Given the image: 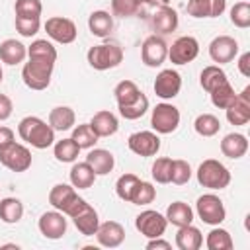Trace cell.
Wrapping results in <instances>:
<instances>
[{"mask_svg": "<svg viewBox=\"0 0 250 250\" xmlns=\"http://www.w3.org/2000/svg\"><path fill=\"white\" fill-rule=\"evenodd\" d=\"M18 135L33 148H47L55 143V129L37 115L23 117L18 125Z\"/></svg>", "mask_w": 250, "mask_h": 250, "instance_id": "obj_1", "label": "cell"}, {"mask_svg": "<svg viewBox=\"0 0 250 250\" xmlns=\"http://www.w3.org/2000/svg\"><path fill=\"white\" fill-rule=\"evenodd\" d=\"M55 68V59L49 57H27V62L21 68V78L23 84L31 90H45L51 84Z\"/></svg>", "mask_w": 250, "mask_h": 250, "instance_id": "obj_2", "label": "cell"}, {"mask_svg": "<svg viewBox=\"0 0 250 250\" xmlns=\"http://www.w3.org/2000/svg\"><path fill=\"white\" fill-rule=\"evenodd\" d=\"M49 203L66 217H74L86 205V199L76 193V188L72 184H57L49 191Z\"/></svg>", "mask_w": 250, "mask_h": 250, "instance_id": "obj_3", "label": "cell"}, {"mask_svg": "<svg viewBox=\"0 0 250 250\" xmlns=\"http://www.w3.org/2000/svg\"><path fill=\"white\" fill-rule=\"evenodd\" d=\"M86 61L92 68L96 70H109L121 64L123 61V49L119 43L109 41V43H100L88 49Z\"/></svg>", "mask_w": 250, "mask_h": 250, "instance_id": "obj_4", "label": "cell"}, {"mask_svg": "<svg viewBox=\"0 0 250 250\" xmlns=\"http://www.w3.org/2000/svg\"><path fill=\"white\" fill-rule=\"evenodd\" d=\"M195 176H197L199 186H203L207 189H225L230 184V172H229V168L223 162L215 160V158L203 160L199 164Z\"/></svg>", "mask_w": 250, "mask_h": 250, "instance_id": "obj_5", "label": "cell"}, {"mask_svg": "<svg viewBox=\"0 0 250 250\" xmlns=\"http://www.w3.org/2000/svg\"><path fill=\"white\" fill-rule=\"evenodd\" d=\"M180 125V109L168 102L156 104V107L150 113V127L158 135L174 133Z\"/></svg>", "mask_w": 250, "mask_h": 250, "instance_id": "obj_6", "label": "cell"}, {"mask_svg": "<svg viewBox=\"0 0 250 250\" xmlns=\"http://www.w3.org/2000/svg\"><path fill=\"white\" fill-rule=\"evenodd\" d=\"M195 211H197L199 219L205 225H211V227H217V225H221L227 219V209H225L221 197L215 195V193L199 195L197 203H195Z\"/></svg>", "mask_w": 250, "mask_h": 250, "instance_id": "obj_7", "label": "cell"}, {"mask_svg": "<svg viewBox=\"0 0 250 250\" xmlns=\"http://www.w3.org/2000/svg\"><path fill=\"white\" fill-rule=\"evenodd\" d=\"M135 227L137 230L146 236V238H158L166 232V227H168V221L162 213L154 211V209H145L141 211L137 217H135Z\"/></svg>", "mask_w": 250, "mask_h": 250, "instance_id": "obj_8", "label": "cell"}, {"mask_svg": "<svg viewBox=\"0 0 250 250\" xmlns=\"http://www.w3.org/2000/svg\"><path fill=\"white\" fill-rule=\"evenodd\" d=\"M0 164L12 172H25L31 166V150L25 145L12 143L0 150Z\"/></svg>", "mask_w": 250, "mask_h": 250, "instance_id": "obj_9", "label": "cell"}, {"mask_svg": "<svg viewBox=\"0 0 250 250\" xmlns=\"http://www.w3.org/2000/svg\"><path fill=\"white\" fill-rule=\"evenodd\" d=\"M45 31L47 35L62 45H68L76 39L78 31H76V23L70 18H62V16H53L45 21Z\"/></svg>", "mask_w": 250, "mask_h": 250, "instance_id": "obj_10", "label": "cell"}, {"mask_svg": "<svg viewBox=\"0 0 250 250\" xmlns=\"http://www.w3.org/2000/svg\"><path fill=\"white\" fill-rule=\"evenodd\" d=\"M197 55H199V41L191 35H182L168 47V59L174 64H188Z\"/></svg>", "mask_w": 250, "mask_h": 250, "instance_id": "obj_11", "label": "cell"}, {"mask_svg": "<svg viewBox=\"0 0 250 250\" xmlns=\"http://www.w3.org/2000/svg\"><path fill=\"white\" fill-rule=\"evenodd\" d=\"M166 59H168V45H166V41L162 37H158V35H148L143 41V45H141V61L146 66L156 68Z\"/></svg>", "mask_w": 250, "mask_h": 250, "instance_id": "obj_12", "label": "cell"}, {"mask_svg": "<svg viewBox=\"0 0 250 250\" xmlns=\"http://www.w3.org/2000/svg\"><path fill=\"white\" fill-rule=\"evenodd\" d=\"M152 88H154V94H156L158 98H162V100H172V98H176V96L180 94V90H182V76H180V72L174 70V68H164V70H160V72L156 74Z\"/></svg>", "mask_w": 250, "mask_h": 250, "instance_id": "obj_13", "label": "cell"}, {"mask_svg": "<svg viewBox=\"0 0 250 250\" xmlns=\"http://www.w3.org/2000/svg\"><path fill=\"white\" fill-rule=\"evenodd\" d=\"M127 146L139 156H154L160 150V137L154 131H137L129 135Z\"/></svg>", "mask_w": 250, "mask_h": 250, "instance_id": "obj_14", "label": "cell"}, {"mask_svg": "<svg viewBox=\"0 0 250 250\" xmlns=\"http://www.w3.org/2000/svg\"><path fill=\"white\" fill-rule=\"evenodd\" d=\"M238 55V41L230 35H217L209 43V57L217 64H227Z\"/></svg>", "mask_w": 250, "mask_h": 250, "instance_id": "obj_15", "label": "cell"}, {"mask_svg": "<svg viewBox=\"0 0 250 250\" xmlns=\"http://www.w3.org/2000/svg\"><path fill=\"white\" fill-rule=\"evenodd\" d=\"M39 232L49 238V240H59L66 234V219H64V213L61 211H45L41 217H39Z\"/></svg>", "mask_w": 250, "mask_h": 250, "instance_id": "obj_16", "label": "cell"}, {"mask_svg": "<svg viewBox=\"0 0 250 250\" xmlns=\"http://www.w3.org/2000/svg\"><path fill=\"white\" fill-rule=\"evenodd\" d=\"M227 119L230 125H246L250 121V86H246L227 107Z\"/></svg>", "mask_w": 250, "mask_h": 250, "instance_id": "obj_17", "label": "cell"}, {"mask_svg": "<svg viewBox=\"0 0 250 250\" xmlns=\"http://www.w3.org/2000/svg\"><path fill=\"white\" fill-rule=\"evenodd\" d=\"M96 240L104 248H117L125 240V229L117 221L100 223V227L96 230Z\"/></svg>", "mask_w": 250, "mask_h": 250, "instance_id": "obj_18", "label": "cell"}, {"mask_svg": "<svg viewBox=\"0 0 250 250\" xmlns=\"http://www.w3.org/2000/svg\"><path fill=\"white\" fill-rule=\"evenodd\" d=\"M227 8V0H188V14L191 18H219Z\"/></svg>", "mask_w": 250, "mask_h": 250, "instance_id": "obj_19", "label": "cell"}, {"mask_svg": "<svg viewBox=\"0 0 250 250\" xmlns=\"http://www.w3.org/2000/svg\"><path fill=\"white\" fill-rule=\"evenodd\" d=\"M150 23H152V29L156 33H162V35H168L172 31H176L180 20H178V12L170 6H160L156 8V12L152 14L150 18Z\"/></svg>", "mask_w": 250, "mask_h": 250, "instance_id": "obj_20", "label": "cell"}, {"mask_svg": "<svg viewBox=\"0 0 250 250\" xmlns=\"http://www.w3.org/2000/svg\"><path fill=\"white\" fill-rule=\"evenodd\" d=\"M70 219H72L74 227H76L84 236H94L96 230H98V227H100L98 211H96L88 201H86V205H84L74 217H70Z\"/></svg>", "mask_w": 250, "mask_h": 250, "instance_id": "obj_21", "label": "cell"}, {"mask_svg": "<svg viewBox=\"0 0 250 250\" xmlns=\"http://www.w3.org/2000/svg\"><path fill=\"white\" fill-rule=\"evenodd\" d=\"M90 127H92L94 133L102 139V137H111V135H115L117 129H119V121H117V117H115L111 111L102 109V111H96V113H94V117L90 119Z\"/></svg>", "mask_w": 250, "mask_h": 250, "instance_id": "obj_22", "label": "cell"}, {"mask_svg": "<svg viewBox=\"0 0 250 250\" xmlns=\"http://www.w3.org/2000/svg\"><path fill=\"white\" fill-rule=\"evenodd\" d=\"M221 152L227 158H242L248 152V139L242 133H229L221 141Z\"/></svg>", "mask_w": 250, "mask_h": 250, "instance_id": "obj_23", "label": "cell"}, {"mask_svg": "<svg viewBox=\"0 0 250 250\" xmlns=\"http://www.w3.org/2000/svg\"><path fill=\"white\" fill-rule=\"evenodd\" d=\"M86 162L92 166V170L96 172V176H105L113 170L115 166V156L105 150V148H94L86 154Z\"/></svg>", "mask_w": 250, "mask_h": 250, "instance_id": "obj_24", "label": "cell"}, {"mask_svg": "<svg viewBox=\"0 0 250 250\" xmlns=\"http://www.w3.org/2000/svg\"><path fill=\"white\" fill-rule=\"evenodd\" d=\"M27 57V47L21 43V41H16V39H4L0 43V61L14 66V64H20L23 62Z\"/></svg>", "mask_w": 250, "mask_h": 250, "instance_id": "obj_25", "label": "cell"}, {"mask_svg": "<svg viewBox=\"0 0 250 250\" xmlns=\"http://www.w3.org/2000/svg\"><path fill=\"white\" fill-rule=\"evenodd\" d=\"M68 176H70V184L76 188V189H88V188H92L94 186V182H96V172L92 170V166L84 160V162H74L72 164V168H70V172H68Z\"/></svg>", "mask_w": 250, "mask_h": 250, "instance_id": "obj_26", "label": "cell"}, {"mask_svg": "<svg viewBox=\"0 0 250 250\" xmlns=\"http://www.w3.org/2000/svg\"><path fill=\"white\" fill-rule=\"evenodd\" d=\"M88 29H90L92 35H96L100 39L107 37L111 33V29H113V16L109 12H105V10L92 12L90 18H88Z\"/></svg>", "mask_w": 250, "mask_h": 250, "instance_id": "obj_27", "label": "cell"}, {"mask_svg": "<svg viewBox=\"0 0 250 250\" xmlns=\"http://www.w3.org/2000/svg\"><path fill=\"white\" fill-rule=\"evenodd\" d=\"M203 244V234L197 227L193 225H186V227H178V234H176V246L180 250H199Z\"/></svg>", "mask_w": 250, "mask_h": 250, "instance_id": "obj_28", "label": "cell"}, {"mask_svg": "<svg viewBox=\"0 0 250 250\" xmlns=\"http://www.w3.org/2000/svg\"><path fill=\"white\" fill-rule=\"evenodd\" d=\"M74 123H76V113L68 105H57L49 113V125L55 131H68L74 127Z\"/></svg>", "mask_w": 250, "mask_h": 250, "instance_id": "obj_29", "label": "cell"}, {"mask_svg": "<svg viewBox=\"0 0 250 250\" xmlns=\"http://www.w3.org/2000/svg\"><path fill=\"white\" fill-rule=\"evenodd\" d=\"M164 217L174 227H186V225H191L193 221V209L184 201H174L168 205Z\"/></svg>", "mask_w": 250, "mask_h": 250, "instance_id": "obj_30", "label": "cell"}, {"mask_svg": "<svg viewBox=\"0 0 250 250\" xmlns=\"http://www.w3.org/2000/svg\"><path fill=\"white\" fill-rule=\"evenodd\" d=\"M141 90L139 86L133 82V80H121L115 90H113V96H115V102H117V107H125L133 102H137L141 98Z\"/></svg>", "mask_w": 250, "mask_h": 250, "instance_id": "obj_31", "label": "cell"}, {"mask_svg": "<svg viewBox=\"0 0 250 250\" xmlns=\"http://www.w3.org/2000/svg\"><path fill=\"white\" fill-rule=\"evenodd\" d=\"M23 217V203L18 197L0 199V219L6 225H16Z\"/></svg>", "mask_w": 250, "mask_h": 250, "instance_id": "obj_32", "label": "cell"}, {"mask_svg": "<svg viewBox=\"0 0 250 250\" xmlns=\"http://www.w3.org/2000/svg\"><path fill=\"white\" fill-rule=\"evenodd\" d=\"M229 78H227V72L219 66V64H209V66H205L203 70H201V74H199V84H201V88L205 90V92H211V90H215L217 86H221L223 82H227Z\"/></svg>", "mask_w": 250, "mask_h": 250, "instance_id": "obj_33", "label": "cell"}, {"mask_svg": "<svg viewBox=\"0 0 250 250\" xmlns=\"http://www.w3.org/2000/svg\"><path fill=\"white\" fill-rule=\"evenodd\" d=\"M53 154L59 162H74L80 154V146L72 139H61L53 143Z\"/></svg>", "mask_w": 250, "mask_h": 250, "instance_id": "obj_34", "label": "cell"}, {"mask_svg": "<svg viewBox=\"0 0 250 250\" xmlns=\"http://www.w3.org/2000/svg\"><path fill=\"white\" fill-rule=\"evenodd\" d=\"M193 129L201 137H215L219 133V129H221V121L213 113H201V115L195 117Z\"/></svg>", "mask_w": 250, "mask_h": 250, "instance_id": "obj_35", "label": "cell"}, {"mask_svg": "<svg viewBox=\"0 0 250 250\" xmlns=\"http://www.w3.org/2000/svg\"><path fill=\"white\" fill-rule=\"evenodd\" d=\"M205 246L209 250H230L234 246V242H232V236L229 234V230L219 229V225H217L213 230H209V234L205 238Z\"/></svg>", "mask_w": 250, "mask_h": 250, "instance_id": "obj_36", "label": "cell"}, {"mask_svg": "<svg viewBox=\"0 0 250 250\" xmlns=\"http://www.w3.org/2000/svg\"><path fill=\"white\" fill-rule=\"evenodd\" d=\"M139 182H141V178L135 176V174H131V172L119 176L117 182H115V193H117V197L123 199V201H127V203H131L133 191H135V188L139 186Z\"/></svg>", "mask_w": 250, "mask_h": 250, "instance_id": "obj_37", "label": "cell"}, {"mask_svg": "<svg viewBox=\"0 0 250 250\" xmlns=\"http://www.w3.org/2000/svg\"><path fill=\"white\" fill-rule=\"evenodd\" d=\"M78 146L80 150L82 148H92L96 143H98V135L94 133V129L90 127V123H82V125H76L72 127V137H70Z\"/></svg>", "mask_w": 250, "mask_h": 250, "instance_id": "obj_38", "label": "cell"}, {"mask_svg": "<svg viewBox=\"0 0 250 250\" xmlns=\"http://www.w3.org/2000/svg\"><path fill=\"white\" fill-rule=\"evenodd\" d=\"M209 96H211V104H213L215 107H219V109H227L229 104L234 100L236 94H234L232 84L227 80V82H223L221 86H217L215 90H211Z\"/></svg>", "mask_w": 250, "mask_h": 250, "instance_id": "obj_39", "label": "cell"}, {"mask_svg": "<svg viewBox=\"0 0 250 250\" xmlns=\"http://www.w3.org/2000/svg\"><path fill=\"white\" fill-rule=\"evenodd\" d=\"M117 109H119V115H121L123 119L135 121V119L143 117V115L148 111V98H146L145 94H141V98H139L137 102H133V104H129V105H125V107H117Z\"/></svg>", "mask_w": 250, "mask_h": 250, "instance_id": "obj_40", "label": "cell"}, {"mask_svg": "<svg viewBox=\"0 0 250 250\" xmlns=\"http://www.w3.org/2000/svg\"><path fill=\"white\" fill-rule=\"evenodd\" d=\"M150 174H152V180L158 182V184H170V178H172V158L168 156H160L154 160L152 168H150Z\"/></svg>", "mask_w": 250, "mask_h": 250, "instance_id": "obj_41", "label": "cell"}, {"mask_svg": "<svg viewBox=\"0 0 250 250\" xmlns=\"http://www.w3.org/2000/svg\"><path fill=\"white\" fill-rule=\"evenodd\" d=\"M156 197V188L150 184V182H139V186L135 188L133 191V197H131V203L133 205H148L152 203Z\"/></svg>", "mask_w": 250, "mask_h": 250, "instance_id": "obj_42", "label": "cell"}, {"mask_svg": "<svg viewBox=\"0 0 250 250\" xmlns=\"http://www.w3.org/2000/svg\"><path fill=\"white\" fill-rule=\"evenodd\" d=\"M230 21H232V25H236L240 29L250 27V4L246 0L236 2L230 8Z\"/></svg>", "mask_w": 250, "mask_h": 250, "instance_id": "obj_43", "label": "cell"}, {"mask_svg": "<svg viewBox=\"0 0 250 250\" xmlns=\"http://www.w3.org/2000/svg\"><path fill=\"white\" fill-rule=\"evenodd\" d=\"M189 178H191V166H189V162H186L182 158L172 160V178H170V182L176 184V186H184V184L189 182Z\"/></svg>", "mask_w": 250, "mask_h": 250, "instance_id": "obj_44", "label": "cell"}, {"mask_svg": "<svg viewBox=\"0 0 250 250\" xmlns=\"http://www.w3.org/2000/svg\"><path fill=\"white\" fill-rule=\"evenodd\" d=\"M14 12H16V16L39 18L43 12V4H41V0H16Z\"/></svg>", "mask_w": 250, "mask_h": 250, "instance_id": "obj_45", "label": "cell"}, {"mask_svg": "<svg viewBox=\"0 0 250 250\" xmlns=\"http://www.w3.org/2000/svg\"><path fill=\"white\" fill-rule=\"evenodd\" d=\"M16 31L21 35V37H33L39 27H41V21L39 18H25V16H16Z\"/></svg>", "mask_w": 250, "mask_h": 250, "instance_id": "obj_46", "label": "cell"}, {"mask_svg": "<svg viewBox=\"0 0 250 250\" xmlns=\"http://www.w3.org/2000/svg\"><path fill=\"white\" fill-rule=\"evenodd\" d=\"M27 57H49V59H55L57 61V49L47 39H35L27 47Z\"/></svg>", "mask_w": 250, "mask_h": 250, "instance_id": "obj_47", "label": "cell"}, {"mask_svg": "<svg viewBox=\"0 0 250 250\" xmlns=\"http://www.w3.org/2000/svg\"><path fill=\"white\" fill-rule=\"evenodd\" d=\"M141 10L139 0H111V12L119 18H131Z\"/></svg>", "mask_w": 250, "mask_h": 250, "instance_id": "obj_48", "label": "cell"}, {"mask_svg": "<svg viewBox=\"0 0 250 250\" xmlns=\"http://www.w3.org/2000/svg\"><path fill=\"white\" fill-rule=\"evenodd\" d=\"M14 111V104L10 100V96L0 94V121H6Z\"/></svg>", "mask_w": 250, "mask_h": 250, "instance_id": "obj_49", "label": "cell"}, {"mask_svg": "<svg viewBox=\"0 0 250 250\" xmlns=\"http://www.w3.org/2000/svg\"><path fill=\"white\" fill-rule=\"evenodd\" d=\"M14 143V131L6 125H0V150Z\"/></svg>", "mask_w": 250, "mask_h": 250, "instance_id": "obj_50", "label": "cell"}, {"mask_svg": "<svg viewBox=\"0 0 250 250\" xmlns=\"http://www.w3.org/2000/svg\"><path fill=\"white\" fill-rule=\"evenodd\" d=\"M146 248H148V250H170L172 244H170L168 240H162V236H158V238H148Z\"/></svg>", "mask_w": 250, "mask_h": 250, "instance_id": "obj_51", "label": "cell"}, {"mask_svg": "<svg viewBox=\"0 0 250 250\" xmlns=\"http://www.w3.org/2000/svg\"><path fill=\"white\" fill-rule=\"evenodd\" d=\"M236 64H238V70L242 76H250V53H242Z\"/></svg>", "mask_w": 250, "mask_h": 250, "instance_id": "obj_52", "label": "cell"}, {"mask_svg": "<svg viewBox=\"0 0 250 250\" xmlns=\"http://www.w3.org/2000/svg\"><path fill=\"white\" fill-rule=\"evenodd\" d=\"M139 2H141V4H148V6H158V8H160V6H168L170 0H139Z\"/></svg>", "mask_w": 250, "mask_h": 250, "instance_id": "obj_53", "label": "cell"}, {"mask_svg": "<svg viewBox=\"0 0 250 250\" xmlns=\"http://www.w3.org/2000/svg\"><path fill=\"white\" fill-rule=\"evenodd\" d=\"M2 248H18V244H4Z\"/></svg>", "mask_w": 250, "mask_h": 250, "instance_id": "obj_54", "label": "cell"}, {"mask_svg": "<svg viewBox=\"0 0 250 250\" xmlns=\"http://www.w3.org/2000/svg\"><path fill=\"white\" fill-rule=\"evenodd\" d=\"M2 76H4V72H2V66H0V84H2Z\"/></svg>", "mask_w": 250, "mask_h": 250, "instance_id": "obj_55", "label": "cell"}]
</instances>
